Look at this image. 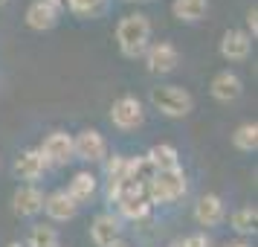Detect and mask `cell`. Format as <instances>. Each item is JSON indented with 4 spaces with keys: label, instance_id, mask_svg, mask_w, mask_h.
I'll use <instances>...</instances> for the list:
<instances>
[{
    "label": "cell",
    "instance_id": "cell-1",
    "mask_svg": "<svg viewBox=\"0 0 258 247\" xmlns=\"http://www.w3.org/2000/svg\"><path fill=\"white\" fill-rule=\"evenodd\" d=\"M116 44L125 59H142L145 50L151 47V21H148V15L142 12L125 15L116 24Z\"/></svg>",
    "mask_w": 258,
    "mask_h": 247
},
{
    "label": "cell",
    "instance_id": "cell-2",
    "mask_svg": "<svg viewBox=\"0 0 258 247\" xmlns=\"http://www.w3.org/2000/svg\"><path fill=\"white\" fill-rule=\"evenodd\" d=\"M148 102H151L154 111H160V114L168 117V119H183L195 111V96L188 93L186 87H180V84H160V87H151Z\"/></svg>",
    "mask_w": 258,
    "mask_h": 247
},
{
    "label": "cell",
    "instance_id": "cell-3",
    "mask_svg": "<svg viewBox=\"0 0 258 247\" xmlns=\"http://www.w3.org/2000/svg\"><path fill=\"white\" fill-rule=\"evenodd\" d=\"M186 172L177 166V169H171V172H157L154 175V180L145 186V195H148V201L154 204H171V201L183 198L186 195Z\"/></svg>",
    "mask_w": 258,
    "mask_h": 247
},
{
    "label": "cell",
    "instance_id": "cell-4",
    "mask_svg": "<svg viewBox=\"0 0 258 247\" xmlns=\"http://www.w3.org/2000/svg\"><path fill=\"white\" fill-rule=\"evenodd\" d=\"M110 122L119 131H137L145 122V105L137 96H119L116 102L110 105Z\"/></svg>",
    "mask_w": 258,
    "mask_h": 247
},
{
    "label": "cell",
    "instance_id": "cell-5",
    "mask_svg": "<svg viewBox=\"0 0 258 247\" xmlns=\"http://www.w3.org/2000/svg\"><path fill=\"white\" fill-rule=\"evenodd\" d=\"M107 157V140L96 128H84L73 137V160L102 163Z\"/></svg>",
    "mask_w": 258,
    "mask_h": 247
},
{
    "label": "cell",
    "instance_id": "cell-6",
    "mask_svg": "<svg viewBox=\"0 0 258 247\" xmlns=\"http://www.w3.org/2000/svg\"><path fill=\"white\" fill-rule=\"evenodd\" d=\"M38 152H41L47 166H67L73 160V134H67V131H49Z\"/></svg>",
    "mask_w": 258,
    "mask_h": 247
},
{
    "label": "cell",
    "instance_id": "cell-7",
    "mask_svg": "<svg viewBox=\"0 0 258 247\" xmlns=\"http://www.w3.org/2000/svg\"><path fill=\"white\" fill-rule=\"evenodd\" d=\"M145 64H148V70L154 76H168L180 64V50L174 44H168V41H157V44L145 50Z\"/></svg>",
    "mask_w": 258,
    "mask_h": 247
},
{
    "label": "cell",
    "instance_id": "cell-8",
    "mask_svg": "<svg viewBox=\"0 0 258 247\" xmlns=\"http://www.w3.org/2000/svg\"><path fill=\"white\" fill-rule=\"evenodd\" d=\"M90 238L96 247H113L122 238V218L113 212H99L90 224Z\"/></svg>",
    "mask_w": 258,
    "mask_h": 247
},
{
    "label": "cell",
    "instance_id": "cell-9",
    "mask_svg": "<svg viewBox=\"0 0 258 247\" xmlns=\"http://www.w3.org/2000/svg\"><path fill=\"white\" fill-rule=\"evenodd\" d=\"M44 210V192L35 183H24V186L15 189L12 195V212L18 218H32Z\"/></svg>",
    "mask_w": 258,
    "mask_h": 247
},
{
    "label": "cell",
    "instance_id": "cell-10",
    "mask_svg": "<svg viewBox=\"0 0 258 247\" xmlns=\"http://www.w3.org/2000/svg\"><path fill=\"white\" fill-rule=\"evenodd\" d=\"M47 169L49 166L44 163V157H41L38 149H24V152L15 157V163H12V172L21 177V180H26V183H35L38 177H44Z\"/></svg>",
    "mask_w": 258,
    "mask_h": 247
},
{
    "label": "cell",
    "instance_id": "cell-11",
    "mask_svg": "<svg viewBox=\"0 0 258 247\" xmlns=\"http://www.w3.org/2000/svg\"><path fill=\"white\" fill-rule=\"evenodd\" d=\"M252 53V38L244 29H226L221 38V56L226 61H246Z\"/></svg>",
    "mask_w": 258,
    "mask_h": 247
},
{
    "label": "cell",
    "instance_id": "cell-12",
    "mask_svg": "<svg viewBox=\"0 0 258 247\" xmlns=\"http://www.w3.org/2000/svg\"><path fill=\"white\" fill-rule=\"evenodd\" d=\"M209 93L218 102H235V99H241V93H244V82L235 73L221 70V73H215V79L209 82Z\"/></svg>",
    "mask_w": 258,
    "mask_h": 247
},
{
    "label": "cell",
    "instance_id": "cell-13",
    "mask_svg": "<svg viewBox=\"0 0 258 247\" xmlns=\"http://www.w3.org/2000/svg\"><path fill=\"white\" fill-rule=\"evenodd\" d=\"M44 212H47L52 221H73L79 215V204L64 192V189H55L44 198Z\"/></svg>",
    "mask_w": 258,
    "mask_h": 247
},
{
    "label": "cell",
    "instance_id": "cell-14",
    "mask_svg": "<svg viewBox=\"0 0 258 247\" xmlns=\"http://www.w3.org/2000/svg\"><path fill=\"white\" fill-rule=\"evenodd\" d=\"M226 218V210H223L221 195H200V201L195 204V221L200 227H218V224Z\"/></svg>",
    "mask_w": 258,
    "mask_h": 247
},
{
    "label": "cell",
    "instance_id": "cell-15",
    "mask_svg": "<svg viewBox=\"0 0 258 247\" xmlns=\"http://www.w3.org/2000/svg\"><path fill=\"white\" fill-rule=\"evenodd\" d=\"M58 24V9L49 6L47 0H32L29 9H26V26L35 29V32H47Z\"/></svg>",
    "mask_w": 258,
    "mask_h": 247
},
{
    "label": "cell",
    "instance_id": "cell-16",
    "mask_svg": "<svg viewBox=\"0 0 258 247\" xmlns=\"http://www.w3.org/2000/svg\"><path fill=\"white\" fill-rule=\"evenodd\" d=\"M96 186H99V180H96L93 172H76L64 192H67V195H70V198L82 207V204H87V201L96 195Z\"/></svg>",
    "mask_w": 258,
    "mask_h": 247
},
{
    "label": "cell",
    "instance_id": "cell-17",
    "mask_svg": "<svg viewBox=\"0 0 258 247\" xmlns=\"http://www.w3.org/2000/svg\"><path fill=\"white\" fill-rule=\"evenodd\" d=\"M145 157L154 163L157 172H171V169L180 166V154H177V149L171 145V142H154Z\"/></svg>",
    "mask_w": 258,
    "mask_h": 247
},
{
    "label": "cell",
    "instance_id": "cell-18",
    "mask_svg": "<svg viewBox=\"0 0 258 247\" xmlns=\"http://www.w3.org/2000/svg\"><path fill=\"white\" fill-rule=\"evenodd\" d=\"M154 175H157V169H154V163L142 154V157H128V172H125V180H131V183H140V186H148L154 180Z\"/></svg>",
    "mask_w": 258,
    "mask_h": 247
},
{
    "label": "cell",
    "instance_id": "cell-19",
    "mask_svg": "<svg viewBox=\"0 0 258 247\" xmlns=\"http://www.w3.org/2000/svg\"><path fill=\"white\" fill-rule=\"evenodd\" d=\"M209 9V0H174L171 3V12H174L177 21H186V24H195L200 21Z\"/></svg>",
    "mask_w": 258,
    "mask_h": 247
},
{
    "label": "cell",
    "instance_id": "cell-20",
    "mask_svg": "<svg viewBox=\"0 0 258 247\" xmlns=\"http://www.w3.org/2000/svg\"><path fill=\"white\" fill-rule=\"evenodd\" d=\"M24 247H61L58 230H55V227H49V224H32Z\"/></svg>",
    "mask_w": 258,
    "mask_h": 247
},
{
    "label": "cell",
    "instance_id": "cell-21",
    "mask_svg": "<svg viewBox=\"0 0 258 247\" xmlns=\"http://www.w3.org/2000/svg\"><path fill=\"white\" fill-rule=\"evenodd\" d=\"M229 224H232L235 233L252 235L258 230V210L255 207H238V210L229 215Z\"/></svg>",
    "mask_w": 258,
    "mask_h": 247
},
{
    "label": "cell",
    "instance_id": "cell-22",
    "mask_svg": "<svg viewBox=\"0 0 258 247\" xmlns=\"http://www.w3.org/2000/svg\"><path fill=\"white\" fill-rule=\"evenodd\" d=\"M232 145L238 152H255L258 149V125L255 122H241L232 134Z\"/></svg>",
    "mask_w": 258,
    "mask_h": 247
},
{
    "label": "cell",
    "instance_id": "cell-23",
    "mask_svg": "<svg viewBox=\"0 0 258 247\" xmlns=\"http://www.w3.org/2000/svg\"><path fill=\"white\" fill-rule=\"evenodd\" d=\"M105 172H107V180H125V172H128V157H122V154L105 157Z\"/></svg>",
    "mask_w": 258,
    "mask_h": 247
},
{
    "label": "cell",
    "instance_id": "cell-24",
    "mask_svg": "<svg viewBox=\"0 0 258 247\" xmlns=\"http://www.w3.org/2000/svg\"><path fill=\"white\" fill-rule=\"evenodd\" d=\"M102 6H105V0H67V9H70L73 15H82V18L96 15Z\"/></svg>",
    "mask_w": 258,
    "mask_h": 247
},
{
    "label": "cell",
    "instance_id": "cell-25",
    "mask_svg": "<svg viewBox=\"0 0 258 247\" xmlns=\"http://www.w3.org/2000/svg\"><path fill=\"white\" fill-rule=\"evenodd\" d=\"M183 241H186V247H212V238L206 233H191Z\"/></svg>",
    "mask_w": 258,
    "mask_h": 247
},
{
    "label": "cell",
    "instance_id": "cell-26",
    "mask_svg": "<svg viewBox=\"0 0 258 247\" xmlns=\"http://www.w3.org/2000/svg\"><path fill=\"white\" fill-rule=\"evenodd\" d=\"M244 32H246L249 38H255V35H258V9H255V6L246 12V29H244Z\"/></svg>",
    "mask_w": 258,
    "mask_h": 247
},
{
    "label": "cell",
    "instance_id": "cell-27",
    "mask_svg": "<svg viewBox=\"0 0 258 247\" xmlns=\"http://www.w3.org/2000/svg\"><path fill=\"white\" fill-rule=\"evenodd\" d=\"M223 247H252L249 241H244V238H238V241H226Z\"/></svg>",
    "mask_w": 258,
    "mask_h": 247
},
{
    "label": "cell",
    "instance_id": "cell-28",
    "mask_svg": "<svg viewBox=\"0 0 258 247\" xmlns=\"http://www.w3.org/2000/svg\"><path fill=\"white\" fill-rule=\"evenodd\" d=\"M47 3H49V6H55L58 12H61V9H67V0H47Z\"/></svg>",
    "mask_w": 258,
    "mask_h": 247
},
{
    "label": "cell",
    "instance_id": "cell-29",
    "mask_svg": "<svg viewBox=\"0 0 258 247\" xmlns=\"http://www.w3.org/2000/svg\"><path fill=\"white\" fill-rule=\"evenodd\" d=\"M168 247H186V241H183V238H174V241H171Z\"/></svg>",
    "mask_w": 258,
    "mask_h": 247
},
{
    "label": "cell",
    "instance_id": "cell-30",
    "mask_svg": "<svg viewBox=\"0 0 258 247\" xmlns=\"http://www.w3.org/2000/svg\"><path fill=\"white\" fill-rule=\"evenodd\" d=\"M9 247H24V244H21V241H12V244H9Z\"/></svg>",
    "mask_w": 258,
    "mask_h": 247
},
{
    "label": "cell",
    "instance_id": "cell-31",
    "mask_svg": "<svg viewBox=\"0 0 258 247\" xmlns=\"http://www.w3.org/2000/svg\"><path fill=\"white\" fill-rule=\"evenodd\" d=\"M113 247H128V244H125V241H116V244H113Z\"/></svg>",
    "mask_w": 258,
    "mask_h": 247
},
{
    "label": "cell",
    "instance_id": "cell-32",
    "mask_svg": "<svg viewBox=\"0 0 258 247\" xmlns=\"http://www.w3.org/2000/svg\"><path fill=\"white\" fill-rule=\"evenodd\" d=\"M6 3H9V0H0V6H6Z\"/></svg>",
    "mask_w": 258,
    "mask_h": 247
}]
</instances>
